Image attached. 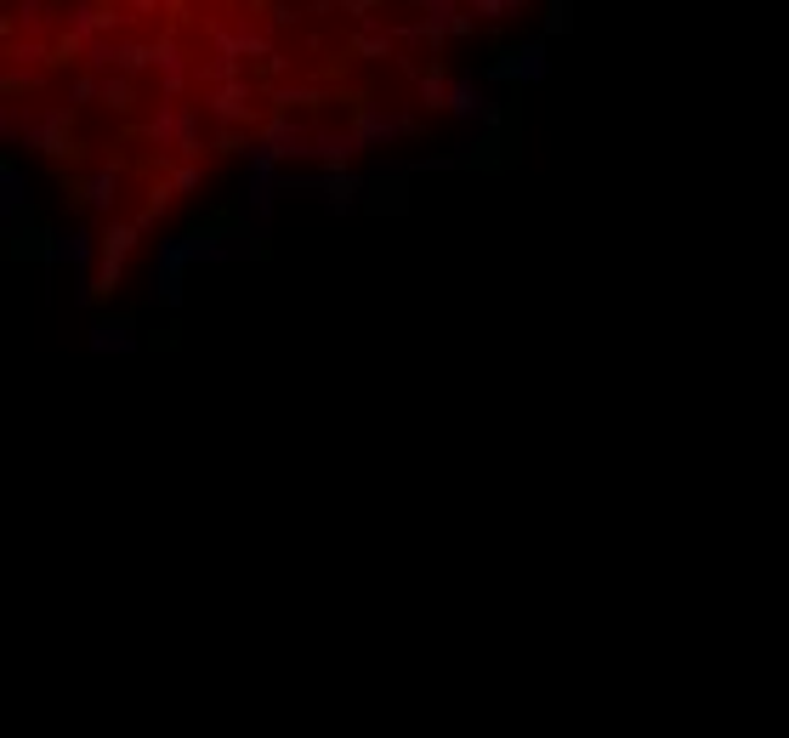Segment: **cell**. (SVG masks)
Returning a JSON list of instances; mask_svg holds the SVG:
<instances>
[{
    "label": "cell",
    "mask_w": 789,
    "mask_h": 738,
    "mask_svg": "<svg viewBox=\"0 0 789 738\" xmlns=\"http://www.w3.org/2000/svg\"><path fill=\"white\" fill-rule=\"evenodd\" d=\"M142 137L159 142V154H165V148L182 159L205 154V142H199V108H188V103H159V114L142 125Z\"/></svg>",
    "instance_id": "obj_1"
},
{
    "label": "cell",
    "mask_w": 789,
    "mask_h": 738,
    "mask_svg": "<svg viewBox=\"0 0 789 738\" xmlns=\"http://www.w3.org/2000/svg\"><path fill=\"white\" fill-rule=\"evenodd\" d=\"M545 74H551L545 40H523V46H506V52L494 57L489 69H483V80H489V86H534Z\"/></svg>",
    "instance_id": "obj_2"
},
{
    "label": "cell",
    "mask_w": 789,
    "mask_h": 738,
    "mask_svg": "<svg viewBox=\"0 0 789 738\" xmlns=\"http://www.w3.org/2000/svg\"><path fill=\"white\" fill-rule=\"evenodd\" d=\"M69 137H74V108L52 103V108H40V114H29V137H23V148H40V154L63 159L69 154Z\"/></svg>",
    "instance_id": "obj_3"
},
{
    "label": "cell",
    "mask_w": 789,
    "mask_h": 738,
    "mask_svg": "<svg viewBox=\"0 0 789 738\" xmlns=\"http://www.w3.org/2000/svg\"><path fill=\"white\" fill-rule=\"evenodd\" d=\"M352 131H358L364 148H386V142H398V137H415V114H392V108H381V103H358Z\"/></svg>",
    "instance_id": "obj_4"
},
{
    "label": "cell",
    "mask_w": 789,
    "mask_h": 738,
    "mask_svg": "<svg viewBox=\"0 0 789 738\" xmlns=\"http://www.w3.org/2000/svg\"><path fill=\"white\" fill-rule=\"evenodd\" d=\"M313 137H318V131H313V125H301L296 114H273V120L262 125V137H256V142H262L273 159H313Z\"/></svg>",
    "instance_id": "obj_5"
},
{
    "label": "cell",
    "mask_w": 789,
    "mask_h": 738,
    "mask_svg": "<svg viewBox=\"0 0 789 738\" xmlns=\"http://www.w3.org/2000/svg\"><path fill=\"white\" fill-rule=\"evenodd\" d=\"M154 80H159V97H165V103H176L182 86H188V52H182V40L176 35L154 40Z\"/></svg>",
    "instance_id": "obj_6"
},
{
    "label": "cell",
    "mask_w": 789,
    "mask_h": 738,
    "mask_svg": "<svg viewBox=\"0 0 789 738\" xmlns=\"http://www.w3.org/2000/svg\"><path fill=\"white\" fill-rule=\"evenodd\" d=\"M250 74L245 80H228V86H205V114H216V120L228 125V131H239V125H250Z\"/></svg>",
    "instance_id": "obj_7"
},
{
    "label": "cell",
    "mask_w": 789,
    "mask_h": 738,
    "mask_svg": "<svg viewBox=\"0 0 789 738\" xmlns=\"http://www.w3.org/2000/svg\"><path fill=\"white\" fill-rule=\"evenodd\" d=\"M103 250V239H91L86 228H69V233H52L46 245V262H74V267H91V256Z\"/></svg>",
    "instance_id": "obj_8"
},
{
    "label": "cell",
    "mask_w": 789,
    "mask_h": 738,
    "mask_svg": "<svg viewBox=\"0 0 789 738\" xmlns=\"http://www.w3.org/2000/svg\"><path fill=\"white\" fill-rule=\"evenodd\" d=\"M352 154H364V142H358V131H318L313 137V159L318 165H330V171H341V165H347Z\"/></svg>",
    "instance_id": "obj_9"
},
{
    "label": "cell",
    "mask_w": 789,
    "mask_h": 738,
    "mask_svg": "<svg viewBox=\"0 0 789 738\" xmlns=\"http://www.w3.org/2000/svg\"><path fill=\"white\" fill-rule=\"evenodd\" d=\"M137 347V324L131 318H97L91 324V352H131Z\"/></svg>",
    "instance_id": "obj_10"
},
{
    "label": "cell",
    "mask_w": 789,
    "mask_h": 738,
    "mask_svg": "<svg viewBox=\"0 0 789 738\" xmlns=\"http://www.w3.org/2000/svg\"><path fill=\"white\" fill-rule=\"evenodd\" d=\"M364 188H369V176H358V171H324V205L330 211H352Z\"/></svg>",
    "instance_id": "obj_11"
},
{
    "label": "cell",
    "mask_w": 789,
    "mask_h": 738,
    "mask_svg": "<svg viewBox=\"0 0 789 738\" xmlns=\"http://www.w3.org/2000/svg\"><path fill=\"white\" fill-rule=\"evenodd\" d=\"M18 211H29V176L6 159V165H0V216L18 222Z\"/></svg>",
    "instance_id": "obj_12"
},
{
    "label": "cell",
    "mask_w": 789,
    "mask_h": 738,
    "mask_svg": "<svg viewBox=\"0 0 789 738\" xmlns=\"http://www.w3.org/2000/svg\"><path fill=\"white\" fill-rule=\"evenodd\" d=\"M69 35H80L91 46V40L108 35V6H97V0H74L69 6Z\"/></svg>",
    "instance_id": "obj_13"
},
{
    "label": "cell",
    "mask_w": 789,
    "mask_h": 738,
    "mask_svg": "<svg viewBox=\"0 0 789 738\" xmlns=\"http://www.w3.org/2000/svg\"><path fill=\"white\" fill-rule=\"evenodd\" d=\"M114 188H120V171H114V165H97V171L86 176V205L97 216H114V199H120Z\"/></svg>",
    "instance_id": "obj_14"
},
{
    "label": "cell",
    "mask_w": 789,
    "mask_h": 738,
    "mask_svg": "<svg viewBox=\"0 0 789 738\" xmlns=\"http://www.w3.org/2000/svg\"><path fill=\"white\" fill-rule=\"evenodd\" d=\"M392 46H398V29H386L381 18L364 23V29H358V40H352V52H358V57H386Z\"/></svg>",
    "instance_id": "obj_15"
},
{
    "label": "cell",
    "mask_w": 789,
    "mask_h": 738,
    "mask_svg": "<svg viewBox=\"0 0 789 738\" xmlns=\"http://www.w3.org/2000/svg\"><path fill=\"white\" fill-rule=\"evenodd\" d=\"M154 69V46H142V40H114V74H142Z\"/></svg>",
    "instance_id": "obj_16"
},
{
    "label": "cell",
    "mask_w": 789,
    "mask_h": 738,
    "mask_svg": "<svg viewBox=\"0 0 789 738\" xmlns=\"http://www.w3.org/2000/svg\"><path fill=\"white\" fill-rule=\"evenodd\" d=\"M6 57H12V69H23V74H35L40 63H57V52L46 46V40H12Z\"/></svg>",
    "instance_id": "obj_17"
},
{
    "label": "cell",
    "mask_w": 789,
    "mask_h": 738,
    "mask_svg": "<svg viewBox=\"0 0 789 738\" xmlns=\"http://www.w3.org/2000/svg\"><path fill=\"white\" fill-rule=\"evenodd\" d=\"M449 86H455V74L421 69V80H415V91H421V108H449Z\"/></svg>",
    "instance_id": "obj_18"
},
{
    "label": "cell",
    "mask_w": 789,
    "mask_h": 738,
    "mask_svg": "<svg viewBox=\"0 0 789 738\" xmlns=\"http://www.w3.org/2000/svg\"><path fill=\"white\" fill-rule=\"evenodd\" d=\"M466 12H477L483 23H500V18H523L528 0H460Z\"/></svg>",
    "instance_id": "obj_19"
},
{
    "label": "cell",
    "mask_w": 789,
    "mask_h": 738,
    "mask_svg": "<svg viewBox=\"0 0 789 738\" xmlns=\"http://www.w3.org/2000/svg\"><path fill=\"white\" fill-rule=\"evenodd\" d=\"M103 103L108 108H131V74H103Z\"/></svg>",
    "instance_id": "obj_20"
},
{
    "label": "cell",
    "mask_w": 789,
    "mask_h": 738,
    "mask_svg": "<svg viewBox=\"0 0 789 738\" xmlns=\"http://www.w3.org/2000/svg\"><path fill=\"white\" fill-rule=\"evenodd\" d=\"M0 137H6V142L29 137V114H23L18 103H6V108H0Z\"/></svg>",
    "instance_id": "obj_21"
},
{
    "label": "cell",
    "mask_w": 789,
    "mask_h": 738,
    "mask_svg": "<svg viewBox=\"0 0 789 738\" xmlns=\"http://www.w3.org/2000/svg\"><path fill=\"white\" fill-rule=\"evenodd\" d=\"M574 23V0H545V35H562Z\"/></svg>",
    "instance_id": "obj_22"
},
{
    "label": "cell",
    "mask_w": 789,
    "mask_h": 738,
    "mask_svg": "<svg viewBox=\"0 0 789 738\" xmlns=\"http://www.w3.org/2000/svg\"><path fill=\"white\" fill-rule=\"evenodd\" d=\"M171 188H182V194H193V188H199V165H193V159H182V165L171 171Z\"/></svg>",
    "instance_id": "obj_23"
},
{
    "label": "cell",
    "mask_w": 789,
    "mask_h": 738,
    "mask_svg": "<svg viewBox=\"0 0 789 738\" xmlns=\"http://www.w3.org/2000/svg\"><path fill=\"white\" fill-rule=\"evenodd\" d=\"M211 6H228V0H211Z\"/></svg>",
    "instance_id": "obj_24"
},
{
    "label": "cell",
    "mask_w": 789,
    "mask_h": 738,
    "mask_svg": "<svg viewBox=\"0 0 789 738\" xmlns=\"http://www.w3.org/2000/svg\"><path fill=\"white\" fill-rule=\"evenodd\" d=\"M415 6H421V0H415Z\"/></svg>",
    "instance_id": "obj_25"
}]
</instances>
